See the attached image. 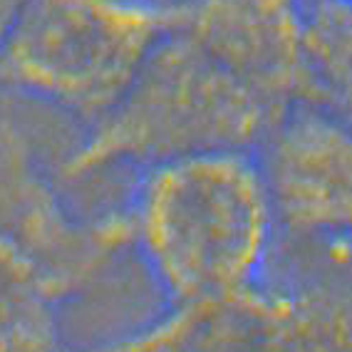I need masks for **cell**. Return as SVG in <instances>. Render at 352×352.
Returning <instances> with one entry per match:
<instances>
[{"mask_svg": "<svg viewBox=\"0 0 352 352\" xmlns=\"http://www.w3.org/2000/svg\"><path fill=\"white\" fill-rule=\"evenodd\" d=\"M169 308L241 300L268 285L280 221L258 151H199L144 166L124 204Z\"/></svg>", "mask_w": 352, "mask_h": 352, "instance_id": "6da1fadb", "label": "cell"}, {"mask_svg": "<svg viewBox=\"0 0 352 352\" xmlns=\"http://www.w3.org/2000/svg\"><path fill=\"white\" fill-rule=\"evenodd\" d=\"M30 0H0V50L6 47L8 38H10V32L13 28L18 25L20 15L23 10L28 8Z\"/></svg>", "mask_w": 352, "mask_h": 352, "instance_id": "ba28073f", "label": "cell"}, {"mask_svg": "<svg viewBox=\"0 0 352 352\" xmlns=\"http://www.w3.org/2000/svg\"><path fill=\"white\" fill-rule=\"evenodd\" d=\"M280 231L352 239V124L320 107H296L258 149Z\"/></svg>", "mask_w": 352, "mask_h": 352, "instance_id": "8992f818", "label": "cell"}, {"mask_svg": "<svg viewBox=\"0 0 352 352\" xmlns=\"http://www.w3.org/2000/svg\"><path fill=\"white\" fill-rule=\"evenodd\" d=\"M0 239L38 258L69 298L129 248L124 211L97 219L72 214L13 117H0Z\"/></svg>", "mask_w": 352, "mask_h": 352, "instance_id": "277c9868", "label": "cell"}, {"mask_svg": "<svg viewBox=\"0 0 352 352\" xmlns=\"http://www.w3.org/2000/svg\"><path fill=\"white\" fill-rule=\"evenodd\" d=\"M288 114L169 25L129 92L63 159L60 176L75 182L120 164L144 169L199 151H258Z\"/></svg>", "mask_w": 352, "mask_h": 352, "instance_id": "7a4b0ae2", "label": "cell"}, {"mask_svg": "<svg viewBox=\"0 0 352 352\" xmlns=\"http://www.w3.org/2000/svg\"><path fill=\"white\" fill-rule=\"evenodd\" d=\"M171 25L278 107L313 104L305 0H174Z\"/></svg>", "mask_w": 352, "mask_h": 352, "instance_id": "5b68a950", "label": "cell"}, {"mask_svg": "<svg viewBox=\"0 0 352 352\" xmlns=\"http://www.w3.org/2000/svg\"><path fill=\"white\" fill-rule=\"evenodd\" d=\"M67 298L38 258L0 239V352H65L60 305Z\"/></svg>", "mask_w": 352, "mask_h": 352, "instance_id": "52a82bcc", "label": "cell"}, {"mask_svg": "<svg viewBox=\"0 0 352 352\" xmlns=\"http://www.w3.org/2000/svg\"><path fill=\"white\" fill-rule=\"evenodd\" d=\"M174 0H30L0 50V87L92 126L129 92Z\"/></svg>", "mask_w": 352, "mask_h": 352, "instance_id": "3957f363", "label": "cell"}, {"mask_svg": "<svg viewBox=\"0 0 352 352\" xmlns=\"http://www.w3.org/2000/svg\"><path fill=\"white\" fill-rule=\"evenodd\" d=\"M345 3H347V6H352V0H345Z\"/></svg>", "mask_w": 352, "mask_h": 352, "instance_id": "9c48e42d", "label": "cell"}]
</instances>
